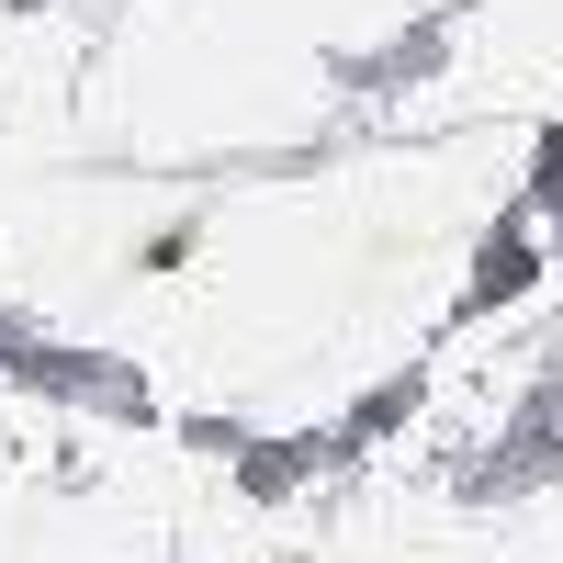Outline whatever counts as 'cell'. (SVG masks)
<instances>
[{
  "mask_svg": "<svg viewBox=\"0 0 563 563\" xmlns=\"http://www.w3.org/2000/svg\"><path fill=\"white\" fill-rule=\"evenodd\" d=\"M462 23H474V0H440V12H406L395 34H372V45H327V90L339 102H417V90H440L451 57H462Z\"/></svg>",
  "mask_w": 563,
  "mask_h": 563,
  "instance_id": "3957f363",
  "label": "cell"
},
{
  "mask_svg": "<svg viewBox=\"0 0 563 563\" xmlns=\"http://www.w3.org/2000/svg\"><path fill=\"white\" fill-rule=\"evenodd\" d=\"M429 395H440V361H395L384 384H361V395H350L339 417H327V440H339V462L361 474L372 451H395V440L417 429V417H429Z\"/></svg>",
  "mask_w": 563,
  "mask_h": 563,
  "instance_id": "5b68a950",
  "label": "cell"
},
{
  "mask_svg": "<svg viewBox=\"0 0 563 563\" xmlns=\"http://www.w3.org/2000/svg\"><path fill=\"white\" fill-rule=\"evenodd\" d=\"M552 294V225L507 192L485 225H474V249H462V282H451V327H496V316H519Z\"/></svg>",
  "mask_w": 563,
  "mask_h": 563,
  "instance_id": "277c9868",
  "label": "cell"
},
{
  "mask_svg": "<svg viewBox=\"0 0 563 563\" xmlns=\"http://www.w3.org/2000/svg\"><path fill=\"white\" fill-rule=\"evenodd\" d=\"M192 260H203V214H169L135 238V271H192Z\"/></svg>",
  "mask_w": 563,
  "mask_h": 563,
  "instance_id": "52a82bcc",
  "label": "cell"
},
{
  "mask_svg": "<svg viewBox=\"0 0 563 563\" xmlns=\"http://www.w3.org/2000/svg\"><path fill=\"white\" fill-rule=\"evenodd\" d=\"M563 485V417L541 395H519L496 417V429H474V451L440 474V496L462 507V519H507V507H541Z\"/></svg>",
  "mask_w": 563,
  "mask_h": 563,
  "instance_id": "7a4b0ae2",
  "label": "cell"
},
{
  "mask_svg": "<svg viewBox=\"0 0 563 563\" xmlns=\"http://www.w3.org/2000/svg\"><path fill=\"white\" fill-rule=\"evenodd\" d=\"M0 384L68 429H158V372L113 339H57V327H0Z\"/></svg>",
  "mask_w": 563,
  "mask_h": 563,
  "instance_id": "6da1fadb",
  "label": "cell"
},
{
  "mask_svg": "<svg viewBox=\"0 0 563 563\" xmlns=\"http://www.w3.org/2000/svg\"><path fill=\"white\" fill-rule=\"evenodd\" d=\"M519 203H530L541 225L563 214V113H552V124L530 135V158H519Z\"/></svg>",
  "mask_w": 563,
  "mask_h": 563,
  "instance_id": "8992f818",
  "label": "cell"
},
{
  "mask_svg": "<svg viewBox=\"0 0 563 563\" xmlns=\"http://www.w3.org/2000/svg\"><path fill=\"white\" fill-rule=\"evenodd\" d=\"M0 12H12V23H45V12H57V0H0Z\"/></svg>",
  "mask_w": 563,
  "mask_h": 563,
  "instance_id": "ba28073f",
  "label": "cell"
}]
</instances>
